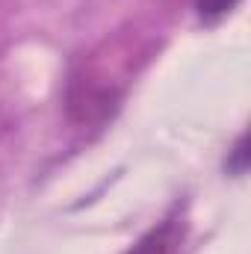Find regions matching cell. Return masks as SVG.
I'll use <instances>...</instances> for the list:
<instances>
[{
    "label": "cell",
    "mask_w": 251,
    "mask_h": 254,
    "mask_svg": "<svg viewBox=\"0 0 251 254\" xmlns=\"http://www.w3.org/2000/svg\"><path fill=\"white\" fill-rule=\"evenodd\" d=\"M240 3H243V0H195L192 6H195V15H198L201 24L216 27L219 21H225L228 15H234V9H237Z\"/></svg>",
    "instance_id": "cell-2"
},
{
    "label": "cell",
    "mask_w": 251,
    "mask_h": 254,
    "mask_svg": "<svg viewBox=\"0 0 251 254\" xmlns=\"http://www.w3.org/2000/svg\"><path fill=\"white\" fill-rule=\"evenodd\" d=\"M184 231H187V225L181 219L169 216L157 228H151L127 254H175L178 246L184 243Z\"/></svg>",
    "instance_id": "cell-1"
},
{
    "label": "cell",
    "mask_w": 251,
    "mask_h": 254,
    "mask_svg": "<svg viewBox=\"0 0 251 254\" xmlns=\"http://www.w3.org/2000/svg\"><path fill=\"white\" fill-rule=\"evenodd\" d=\"M249 136L243 133V136H237V142H234V148L228 151V160H225V172L231 175V178H243L246 172H249Z\"/></svg>",
    "instance_id": "cell-3"
}]
</instances>
